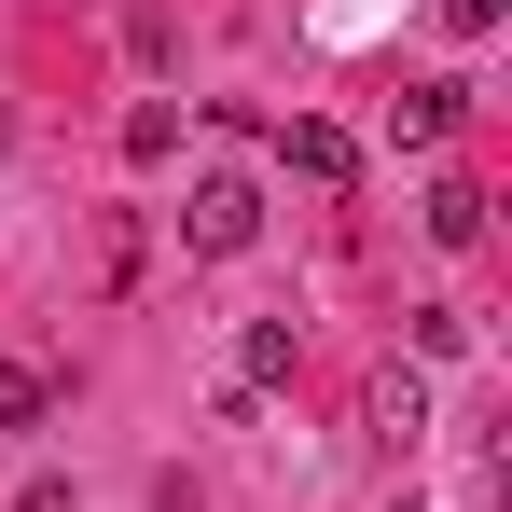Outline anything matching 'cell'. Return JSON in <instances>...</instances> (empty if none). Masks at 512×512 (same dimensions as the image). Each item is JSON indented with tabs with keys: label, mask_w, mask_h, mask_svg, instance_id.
<instances>
[{
	"label": "cell",
	"mask_w": 512,
	"mask_h": 512,
	"mask_svg": "<svg viewBox=\"0 0 512 512\" xmlns=\"http://www.w3.org/2000/svg\"><path fill=\"white\" fill-rule=\"evenodd\" d=\"M250 236H263V180H236V167H208V180H194V194H180V250H194V263H236V250H250Z\"/></svg>",
	"instance_id": "1"
},
{
	"label": "cell",
	"mask_w": 512,
	"mask_h": 512,
	"mask_svg": "<svg viewBox=\"0 0 512 512\" xmlns=\"http://www.w3.org/2000/svg\"><path fill=\"white\" fill-rule=\"evenodd\" d=\"M277 167L305 180V194H346V180H360V139H346V125H319V111H305V125H277Z\"/></svg>",
	"instance_id": "2"
},
{
	"label": "cell",
	"mask_w": 512,
	"mask_h": 512,
	"mask_svg": "<svg viewBox=\"0 0 512 512\" xmlns=\"http://www.w3.org/2000/svg\"><path fill=\"white\" fill-rule=\"evenodd\" d=\"M429 250H485V180H429Z\"/></svg>",
	"instance_id": "3"
},
{
	"label": "cell",
	"mask_w": 512,
	"mask_h": 512,
	"mask_svg": "<svg viewBox=\"0 0 512 512\" xmlns=\"http://www.w3.org/2000/svg\"><path fill=\"white\" fill-rule=\"evenodd\" d=\"M388 125H402L416 153H443V139L471 125V84H416V97H402V111H388Z\"/></svg>",
	"instance_id": "4"
},
{
	"label": "cell",
	"mask_w": 512,
	"mask_h": 512,
	"mask_svg": "<svg viewBox=\"0 0 512 512\" xmlns=\"http://www.w3.org/2000/svg\"><path fill=\"white\" fill-rule=\"evenodd\" d=\"M360 416H374V443H416V429H429V388H416V374H374Z\"/></svg>",
	"instance_id": "5"
},
{
	"label": "cell",
	"mask_w": 512,
	"mask_h": 512,
	"mask_svg": "<svg viewBox=\"0 0 512 512\" xmlns=\"http://www.w3.org/2000/svg\"><path fill=\"white\" fill-rule=\"evenodd\" d=\"M236 374L277 388V374H291V319H250V333H236Z\"/></svg>",
	"instance_id": "6"
},
{
	"label": "cell",
	"mask_w": 512,
	"mask_h": 512,
	"mask_svg": "<svg viewBox=\"0 0 512 512\" xmlns=\"http://www.w3.org/2000/svg\"><path fill=\"white\" fill-rule=\"evenodd\" d=\"M42 416H56V388H42L28 360H0V429H42Z\"/></svg>",
	"instance_id": "7"
},
{
	"label": "cell",
	"mask_w": 512,
	"mask_h": 512,
	"mask_svg": "<svg viewBox=\"0 0 512 512\" xmlns=\"http://www.w3.org/2000/svg\"><path fill=\"white\" fill-rule=\"evenodd\" d=\"M125 153H139V167H153V153H180V97H139V111H125Z\"/></svg>",
	"instance_id": "8"
},
{
	"label": "cell",
	"mask_w": 512,
	"mask_h": 512,
	"mask_svg": "<svg viewBox=\"0 0 512 512\" xmlns=\"http://www.w3.org/2000/svg\"><path fill=\"white\" fill-rule=\"evenodd\" d=\"M14 512H70V485H56V471H28V499H14Z\"/></svg>",
	"instance_id": "9"
}]
</instances>
